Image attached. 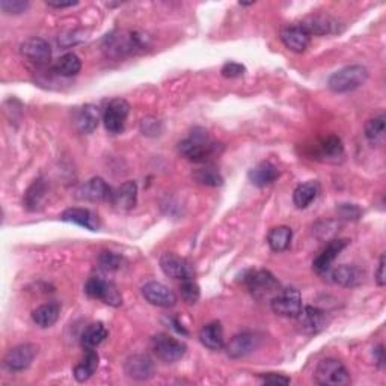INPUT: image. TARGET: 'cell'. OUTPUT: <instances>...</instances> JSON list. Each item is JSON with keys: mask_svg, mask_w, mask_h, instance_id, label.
I'll return each mask as SVG.
<instances>
[{"mask_svg": "<svg viewBox=\"0 0 386 386\" xmlns=\"http://www.w3.org/2000/svg\"><path fill=\"white\" fill-rule=\"evenodd\" d=\"M101 49L107 58L120 59L136 55L137 51L147 49V38L139 35L137 32H113L103 41Z\"/></svg>", "mask_w": 386, "mask_h": 386, "instance_id": "obj_1", "label": "cell"}, {"mask_svg": "<svg viewBox=\"0 0 386 386\" xmlns=\"http://www.w3.org/2000/svg\"><path fill=\"white\" fill-rule=\"evenodd\" d=\"M178 151L190 162L202 163L218 151V144L211 141V137L204 128L198 127L193 128L189 137L178 144Z\"/></svg>", "mask_w": 386, "mask_h": 386, "instance_id": "obj_2", "label": "cell"}, {"mask_svg": "<svg viewBox=\"0 0 386 386\" xmlns=\"http://www.w3.org/2000/svg\"><path fill=\"white\" fill-rule=\"evenodd\" d=\"M368 79V70L362 66H349L335 71L328 80V88L335 94H346L361 88Z\"/></svg>", "mask_w": 386, "mask_h": 386, "instance_id": "obj_3", "label": "cell"}, {"mask_svg": "<svg viewBox=\"0 0 386 386\" xmlns=\"http://www.w3.org/2000/svg\"><path fill=\"white\" fill-rule=\"evenodd\" d=\"M244 284L256 299H272L281 292V284L269 270H251L244 276Z\"/></svg>", "mask_w": 386, "mask_h": 386, "instance_id": "obj_4", "label": "cell"}, {"mask_svg": "<svg viewBox=\"0 0 386 386\" xmlns=\"http://www.w3.org/2000/svg\"><path fill=\"white\" fill-rule=\"evenodd\" d=\"M316 382L323 386H344L350 382L347 368L338 359H323L316 368Z\"/></svg>", "mask_w": 386, "mask_h": 386, "instance_id": "obj_5", "label": "cell"}, {"mask_svg": "<svg viewBox=\"0 0 386 386\" xmlns=\"http://www.w3.org/2000/svg\"><path fill=\"white\" fill-rule=\"evenodd\" d=\"M270 308L276 316L296 318L302 311V296L296 288H284L270 299Z\"/></svg>", "mask_w": 386, "mask_h": 386, "instance_id": "obj_6", "label": "cell"}, {"mask_svg": "<svg viewBox=\"0 0 386 386\" xmlns=\"http://www.w3.org/2000/svg\"><path fill=\"white\" fill-rule=\"evenodd\" d=\"M153 350L156 356L166 363H173L180 361L186 355V344L183 341H180L168 334H158L151 341Z\"/></svg>", "mask_w": 386, "mask_h": 386, "instance_id": "obj_7", "label": "cell"}, {"mask_svg": "<svg viewBox=\"0 0 386 386\" xmlns=\"http://www.w3.org/2000/svg\"><path fill=\"white\" fill-rule=\"evenodd\" d=\"M85 293L91 299L103 300V302L109 306L116 308L123 305V296L118 292V288L112 282L101 280V278H89L87 284H85Z\"/></svg>", "mask_w": 386, "mask_h": 386, "instance_id": "obj_8", "label": "cell"}, {"mask_svg": "<svg viewBox=\"0 0 386 386\" xmlns=\"http://www.w3.org/2000/svg\"><path fill=\"white\" fill-rule=\"evenodd\" d=\"M130 113V104H128L124 99H115L109 104L106 106L104 113H103V123L106 130L118 135L124 130L127 116Z\"/></svg>", "mask_w": 386, "mask_h": 386, "instance_id": "obj_9", "label": "cell"}, {"mask_svg": "<svg viewBox=\"0 0 386 386\" xmlns=\"http://www.w3.org/2000/svg\"><path fill=\"white\" fill-rule=\"evenodd\" d=\"M160 269H162V272L166 276L173 278V280H180V281L190 280V278H193V275H195V270H193L192 264L186 259L170 252L160 256Z\"/></svg>", "mask_w": 386, "mask_h": 386, "instance_id": "obj_10", "label": "cell"}, {"mask_svg": "<svg viewBox=\"0 0 386 386\" xmlns=\"http://www.w3.org/2000/svg\"><path fill=\"white\" fill-rule=\"evenodd\" d=\"M38 349L34 344H20L11 349L4 359L5 367L9 371L20 373L27 370L37 356Z\"/></svg>", "mask_w": 386, "mask_h": 386, "instance_id": "obj_11", "label": "cell"}, {"mask_svg": "<svg viewBox=\"0 0 386 386\" xmlns=\"http://www.w3.org/2000/svg\"><path fill=\"white\" fill-rule=\"evenodd\" d=\"M20 51L27 61L37 66H47L51 59V47L46 39L32 37L27 38L25 42H21Z\"/></svg>", "mask_w": 386, "mask_h": 386, "instance_id": "obj_12", "label": "cell"}, {"mask_svg": "<svg viewBox=\"0 0 386 386\" xmlns=\"http://www.w3.org/2000/svg\"><path fill=\"white\" fill-rule=\"evenodd\" d=\"M349 243H350L349 239L330 240L326 244V248L321 251L317 259L314 260V263H313L314 272L318 273V275L329 273V270L332 269V263H334L338 259V255L347 248Z\"/></svg>", "mask_w": 386, "mask_h": 386, "instance_id": "obj_13", "label": "cell"}, {"mask_svg": "<svg viewBox=\"0 0 386 386\" xmlns=\"http://www.w3.org/2000/svg\"><path fill=\"white\" fill-rule=\"evenodd\" d=\"M113 189L100 177H94L82 185L77 190V198L89 202H111Z\"/></svg>", "mask_w": 386, "mask_h": 386, "instance_id": "obj_14", "label": "cell"}, {"mask_svg": "<svg viewBox=\"0 0 386 386\" xmlns=\"http://www.w3.org/2000/svg\"><path fill=\"white\" fill-rule=\"evenodd\" d=\"M260 338L252 332H242V334L234 335L228 344H225L227 355L232 359H240L251 355V353L259 347Z\"/></svg>", "mask_w": 386, "mask_h": 386, "instance_id": "obj_15", "label": "cell"}, {"mask_svg": "<svg viewBox=\"0 0 386 386\" xmlns=\"http://www.w3.org/2000/svg\"><path fill=\"white\" fill-rule=\"evenodd\" d=\"M142 296L147 302L160 308H170L177 304L175 293L162 282H148L142 287Z\"/></svg>", "mask_w": 386, "mask_h": 386, "instance_id": "obj_16", "label": "cell"}, {"mask_svg": "<svg viewBox=\"0 0 386 386\" xmlns=\"http://www.w3.org/2000/svg\"><path fill=\"white\" fill-rule=\"evenodd\" d=\"M124 371L130 379L144 382L151 379L156 373L153 359L147 355H133L124 363Z\"/></svg>", "mask_w": 386, "mask_h": 386, "instance_id": "obj_17", "label": "cell"}, {"mask_svg": "<svg viewBox=\"0 0 386 386\" xmlns=\"http://www.w3.org/2000/svg\"><path fill=\"white\" fill-rule=\"evenodd\" d=\"M308 35H334L340 32V21L330 15H311L299 23Z\"/></svg>", "mask_w": 386, "mask_h": 386, "instance_id": "obj_18", "label": "cell"}, {"mask_svg": "<svg viewBox=\"0 0 386 386\" xmlns=\"http://www.w3.org/2000/svg\"><path fill=\"white\" fill-rule=\"evenodd\" d=\"M296 318L300 329H302L305 334H317L321 329H325L328 323L325 311L314 306H304Z\"/></svg>", "mask_w": 386, "mask_h": 386, "instance_id": "obj_19", "label": "cell"}, {"mask_svg": "<svg viewBox=\"0 0 386 386\" xmlns=\"http://www.w3.org/2000/svg\"><path fill=\"white\" fill-rule=\"evenodd\" d=\"M137 201V185L135 181H125L120 187L113 189L111 204L118 211H130Z\"/></svg>", "mask_w": 386, "mask_h": 386, "instance_id": "obj_20", "label": "cell"}, {"mask_svg": "<svg viewBox=\"0 0 386 386\" xmlns=\"http://www.w3.org/2000/svg\"><path fill=\"white\" fill-rule=\"evenodd\" d=\"M330 280L341 287L355 288L363 282V272L358 266L353 264H342L330 269Z\"/></svg>", "mask_w": 386, "mask_h": 386, "instance_id": "obj_21", "label": "cell"}, {"mask_svg": "<svg viewBox=\"0 0 386 386\" xmlns=\"http://www.w3.org/2000/svg\"><path fill=\"white\" fill-rule=\"evenodd\" d=\"M61 219L63 222L79 225V227L89 231H99L101 227L99 216L88 208H68L61 214Z\"/></svg>", "mask_w": 386, "mask_h": 386, "instance_id": "obj_22", "label": "cell"}, {"mask_svg": "<svg viewBox=\"0 0 386 386\" xmlns=\"http://www.w3.org/2000/svg\"><path fill=\"white\" fill-rule=\"evenodd\" d=\"M309 39L311 37L308 35V32L300 25L287 26L281 30V41L284 42V46L294 53L305 51Z\"/></svg>", "mask_w": 386, "mask_h": 386, "instance_id": "obj_23", "label": "cell"}, {"mask_svg": "<svg viewBox=\"0 0 386 386\" xmlns=\"http://www.w3.org/2000/svg\"><path fill=\"white\" fill-rule=\"evenodd\" d=\"M76 128L83 133V135H89L92 133L96 127H99L100 123V111L99 107H95L92 104L83 106L82 109L76 113Z\"/></svg>", "mask_w": 386, "mask_h": 386, "instance_id": "obj_24", "label": "cell"}, {"mask_svg": "<svg viewBox=\"0 0 386 386\" xmlns=\"http://www.w3.org/2000/svg\"><path fill=\"white\" fill-rule=\"evenodd\" d=\"M199 340L202 342V346H206L210 350L225 349L223 328L219 321H211V323L204 326L199 332Z\"/></svg>", "mask_w": 386, "mask_h": 386, "instance_id": "obj_25", "label": "cell"}, {"mask_svg": "<svg viewBox=\"0 0 386 386\" xmlns=\"http://www.w3.org/2000/svg\"><path fill=\"white\" fill-rule=\"evenodd\" d=\"M280 177V170L270 162H261L249 170L251 183L256 187H266L272 185Z\"/></svg>", "mask_w": 386, "mask_h": 386, "instance_id": "obj_26", "label": "cell"}, {"mask_svg": "<svg viewBox=\"0 0 386 386\" xmlns=\"http://www.w3.org/2000/svg\"><path fill=\"white\" fill-rule=\"evenodd\" d=\"M47 192H49L47 181L44 178L35 180L25 192V198H23L25 207L30 211H37L41 207L42 201L46 199Z\"/></svg>", "mask_w": 386, "mask_h": 386, "instance_id": "obj_27", "label": "cell"}, {"mask_svg": "<svg viewBox=\"0 0 386 386\" xmlns=\"http://www.w3.org/2000/svg\"><path fill=\"white\" fill-rule=\"evenodd\" d=\"M61 316V305L56 302H50L38 306L32 313V320L39 328H51L56 323Z\"/></svg>", "mask_w": 386, "mask_h": 386, "instance_id": "obj_28", "label": "cell"}, {"mask_svg": "<svg viewBox=\"0 0 386 386\" xmlns=\"http://www.w3.org/2000/svg\"><path fill=\"white\" fill-rule=\"evenodd\" d=\"M107 335H109V332H107L104 325L101 321H96V323H91L83 330L80 344L85 350H95L107 338Z\"/></svg>", "mask_w": 386, "mask_h": 386, "instance_id": "obj_29", "label": "cell"}, {"mask_svg": "<svg viewBox=\"0 0 386 386\" xmlns=\"http://www.w3.org/2000/svg\"><path fill=\"white\" fill-rule=\"evenodd\" d=\"M99 355L95 350H87L85 358L74 367L73 376L77 382H87L94 376V373L99 368Z\"/></svg>", "mask_w": 386, "mask_h": 386, "instance_id": "obj_30", "label": "cell"}, {"mask_svg": "<svg viewBox=\"0 0 386 386\" xmlns=\"http://www.w3.org/2000/svg\"><path fill=\"white\" fill-rule=\"evenodd\" d=\"M320 192L317 181H308V183L299 185L293 192V202L297 208H306L311 202L316 201Z\"/></svg>", "mask_w": 386, "mask_h": 386, "instance_id": "obj_31", "label": "cell"}, {"mask_svg": "<svg viewBox=\"0 0 386 386\" xmlns=\"http://www.w3.org/2000/svg\"><path fill=\"white\" fill-rule=\"evenodd\" d=\"M293 239V231L288 227H276L273 228L269 235H267V243H269L270 249L275 252H284L290 248Z\"/></svg>", "mask_w": 386, "mask_h": 386, "instance_id": "obj_32", "label": "cell"}, {"mask_svg": "<svg viewBox=\"0 0 386 386\" xmlns=\"http://www.w3.org/2000/svg\"><path fill=\"white\" fill-rule=\"evenodd\" d=\"M342 154H344V147L338 136L330 135L320 142V157L328 162H338Z\"/></svg>", "mask_w": 386, "mask_h": 386, "instance_id": "obj_33", "label": "cell"}, {"mask_svg": "<svg viewBox=\"0 0 386 386\" xmlns=\"http://www.w3.org/2000/svg\"><path fill=\"white\" fill-rule=\"evenodd\" d=\"M55 70L63 77L77 76L82 70V61L77 55H74V53H67V55H63L58 59Z\"/></svg>", "mask_w": 386, "mask_h": 386, "instance_id": "obj_34", "label": "cell"}, {"mask_svg": "<svg viewBox=\"0 0 386 386\" xmlns=\"http://www.w3.org/2000/svg\"><path fill=\"white\" fill-rule=\"evenodd\" d=\"M193 180L202 186L208 187H218L223 185V177L220 175L219 170L213 166H204L197 169L193 173Z\"/></svg>", "mask_w": 386, "mask_h": 386, "instance_id": "obj_35", "label": "cell"}, {"mask_svg": "<svg viewBox=\"0 0 386 386\" xmlns=\"http://www.w3.org/2000/svg\"><path fill=\"white\" fill-rule=\"evenodd\" d=\"M366 137L373 145H382L385 142V115L374 116L366 124Z\"/></svg>", "mask_w": 386, "mask_h": 386, "instance_id": "obj_36", "label": "cell"}, {"mask_svg": "<svg viewBox=\"0 0 386 386\" xmlns=\"http://www.w3.org/2000/svg\"><path fill=\"white\" fill-rule=\"evenodd\" d=\"M180 294H181V297H183V300L186 304H189V305L197 304L199 300V296H201L199 285L195 281H193V278H190V280L181 281Z\"/></svg>", "mask_w": 386, "mask_h": 386, "instance_id": "obj_37", "label": "cell"}, {"mask_svg": "<svg viewBox=\"0 0 386 386\" xmlns=\"http://www.w3.org/2000/svg\"><path fill=\"white\" fill-rule=\"evenodd\" d=\"M99 264H100V269L104 272H115L121 267L123 256L116 255L113 252H103L99 256Z\"/></svg>", "mask_w": 386, "mask_h": 386, "instance_id": "obj_38", "label": "cell"}, {"mask_svg": "<svg viewBox=\"0 0 386 386\" xmlns=\"http://www.w3.org/2000/svg\"><path fill=\"white\" fill-rule=\"evenodd\" d=\"M29 5L30 4L27 0H2V2H0V9H2L5 14L18 15L27 11Z\"/></svg>", "mask_w": 386, "mask_h": 386, "instance_id": "obj_39", "label": "cell"}, {"mask_svg": "<svg viewBox=\"0 0 386 386\" xmlns=\"http://www.w3.org/2000/svg\"><path fill=\"white\" fill-rule=\"evenodd\" d=\"M244 71H246V68L242 66V63H239V62H227L222 67V70H220L222 76L227 77V79L240 77V76H243Z\"/></svg>", "mask_w": 386, "mask_h": 386, "instance_id": "obj_40", "label": "cell"}, {"mask_svg": "<svg viewBox=\"0 0 386 386\" xmlns=\"http://www.w3.org/2000/svg\"><path fill=\"white\" fill-rule=\"evenodd\" d=\"M261 380L267 385H288L292 382V379L284 376V374H276V373H269L261 376Z\"/></svg>", "mask_w": 386, "mask_h": 386, "instance_id": "obj_41", "label": "cell"}, {"mask_svg": "<svg viewBox=\"0 0 386 386\" xmlns=\"http://www.w3.org/2000/svg\"><path fill=\"white\" fill-rule=\"evenodd\" d=\"M341 213L346 219H358L361 210L355 206H351V204H344V206H341Z\"/></svg>", "mask_w": 386, "mask_h": 386, "instance_id": "obj_42", "label": "cell"}, {"mask_svg": "<svg viewBox=\"0 0 386 386\" xmlns=\"http://www.w3.org/2000/svg\"><path fill=\"white\" fill-rule=\"evenodd\" d=\"M376 282H378L379 287H383L385 282H386V276H385V256L383 255L380 256V263H379L378 272H376Z\"/></svg>", "mask_w": 386, "mask_h": 386, "instance_id": "obj_43", "label": "cell"}, {"mask_svg": "<svg viewBox=\"0 0 386 386\" xmlns=\"http://www.w3.org/2000/svg\"><path fill=\"white\" fill-rule=\"evenodd\" d=\"M49 6L51 8H70V6H74V5H77V2H47Z\"/></svg>", "mask_w": 386, "mask_h": 386, "instance_id": "obj_44", "label": "cell"}, {"mask_svg": "<svg viewBox=\"0 0 386 386\" xmlns=\"http://www.w3.org/2000/svg\"><path fill=\"white\" fill-rule=\"evenodd\" d=\"M374 355L378 358L379 366H385V350L382 346H379L376 350H374Z\"/></svg>", "mask_w": 386, "mask_h": 386, "instance_id": "obj_45", "label": "cell"}]
</instances>
